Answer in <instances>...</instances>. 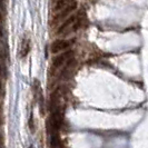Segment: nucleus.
I'll return each instance as SVG.
<instances>
[{"label": "nucleus", "instance_id": "f03ea898", "mask_svg": "<svg viewBox=\"0 0 148 148\" xmlns=\"http://www.w3.org/2000/svg\"><path fill=\"white\" fill-rule=\"evenodd\" d=\"M73 56V51L71 50H68V51H65L62 53L58 55L57 57H55L53 60H52V69H58L59 67H61L62 65L66 64V61L70 57Z\"/></svg>", "mask_w": 148, "mask_h": 148}, {"label": "nucleus", "instance_id": "f257e3e1", "mask_svg": "<svg viewBox=\"0 0 148 148\" xmlns=\"http://www.w3.org/2000/svg\"><path fill=\"white\" fill-rule=\"evenodd\" d=\"M74 44V40H68V39H58L55 40L50 46V50L52 53H58L60 51H65L69 47H71Z\"/></svg>", "mask_w": 148, "mask_h": 148}, {"label": "nucleus", "instance_id": "423d86ee", "mask_svg": "<svg viewBox=\"0 0 148 148\" xmlns=\"http://www.w3.org/2000/svg\"><path fill=\"white\" fill-rule=\"evenodd\" d=\"M75 1V0H74ZM68 2H73L71 0H56L53 11H62V8H66L68 6Z\"/></svg>", "mask_w": 148, "mask_h": 148}, {"label": "nucleus", "instance_id": "7ed1b4c3", "mask_svg": "<svg viewBox=\"0 0 148 148\" xmlns=\"http://www.w3.org/2000/svg\"><path fill=\"white\" fill-rule=\"evenodd\" d=\"M77 16H78V15L69 16L66 20H65V21L62 22V23L59 26V28H58V30H57V34H58V35H60V34H62V32H64L66 29L70 28L71 26H74L75 22H76V20H77ZM70 29H71V28H70Z\"/></svg>", "mask_w": 148, "mask_h": 148}, {"label": "nucleus", "instance_id": "20e7f679", "mask_svg": "<svg viewBox=\"0 0 148 148\" xmlns=\"http://www.w3.org/2000/svg\"><path fill=\"white\" fill-rule=\"evenodd\" d=\"M76 8H77V2H76V1L70 2V3H69V5H68V6H67L62 11H61V12H60L59 15L57 16V19H62V18H65L66 16H68L69 14H71Z\"/></svg>", "mask_w": 148, "mask_h": 148}, {"label": "nucleus", "instance_id": "39448f33", "mask_svg": "<svg viewBox=\"0 0 148 148\" xmlns=\"http://www.w3.org/2000/svg\"><path fill=\"white\" fill-rule=\"evenodd\" d=\"M30 51V40L28 38H23L21 42V50H20V57L22 59L28 56Z\"/></svg>", "mask_w": 148, "mask_h": 148}, {"label": "nucleus", "instance_id": "0eeeda50", "mask_svg": "<svg viewBox=\"0 0 148 148\" xmlns=\"http://www.w3.org/2000/svg\"><path fill=\"white\" fill-rule=\"evenodd\" d=\"M61 141H60V137L57 133H53L51 135V148H60Z\"/></svg>", "mask_w": 148, "mask_h": 148}]
</instances>
